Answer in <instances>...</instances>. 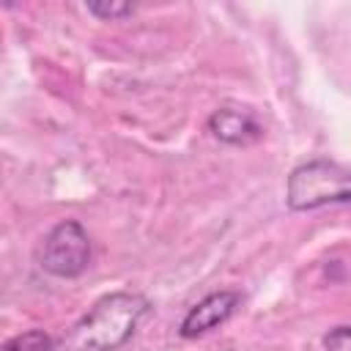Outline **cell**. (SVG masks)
Segmentation results:
<instances>
[{"label":"cell","instance_id":"1","mask_svg":"<svg viewBox=\"0 0 351 351\" xmlns=\"http://www.w3.org/2000/svg\"><path fill=\"white\" fill-rule=\"evenodd\" d=\"M148 313L151 302L143 293H107L77 321V326L55 346V351H115L137 332Z\"/></svg>","mask_w":351,"mask_h":351},{"label":"cell","instance_id":"2","mask_svg":"<svg viewBox=\"0 0 351 351\" xmlns=\"http://www.w3.org/2000/svg\"><path fill=\"white\" fill-rule=\"evenodd\" d=\"M285 203L293 211H313L321 206L351 203V167L329 159H310L288 176Z\"/></svg>","mask_w":351,"mask_h":351},{"label":"cell","instance_id":"3","mask_svg":"<svg viewBox=\"0 0 351 351\" xmlns=\"http://www.w3.org/2000/svg\"><path fill=\"white\" fill-rule=\"evenodd\" d=\"M90 261V239L77 219L58 222L38 250V263L55 277H80Z\"/></svg>","mask_w":351,"mask_h":351},{"label":"cell","instance_id":"4","mask_svg":"<svg viewBox=\"0 0 351 351\" xmlns=\"http://www.w3.org/2000/svg\"><path fill=\"white\" fill-rule=\"evenodd\" d=\"M241 296L236 291H217V293H208L206 299H200L195 307H189V313L184 315L181 326H178V335L184 340H195L211 329H217L219 324H225L236 307H239Z\"/></svg>","mask_w":351,"mask_h":351},{"label":"cell","instance_id":"5","mask_svg":"<svg viewBox=\"0 0 351 351\" xmlns=\"http://www.w3.org/2000/svg\"><path fill=\"white\" fill-rule=\"evenodd\" d=\"M208 129L217 140L228 143V145H252L263 137L261 123L239 107H219L211 112L208 118Z\"/></svg>","mask_w":351,"mask_h":351},{"label":"cell","instance_id":"6","mask_svg":"<svg viewBox=\"0 0 351 351\" xmlns=\"http://www.w3.org/2000/svg\"><path fill=\"white\" fill-rule=\"evenodd\" d=\"M3 351H55V340L44 329H30V332L11 337L3 346Z\"/></svg>","mask_w":351,"mask_h":351},{"label":"cell","instance_id":"7","mask_svg":"<svg viewBox=\"0 0 351 351\" xmlns=\"http://www.w3.org/2000/svg\"><path fill=\"white\" fill-rule=\"evenodd\" d=\"M85 8L99 19H123L134 11L129 3H85Z\"/></svg>","mask_w":351,"mask_h":351},{"label":"cell","instance_id":"8","mask_svg":"<svg viewBox=\"0 0 351 351\" xmlns=\"http://www.w3.org/2000/svg\"><path fill=\"white\" fill-rule=\"evenodd\" d=\"M326 351H351V326H335L324 335Z\"/></svg>","mask_w":351,"mask_h":351}]
</instances>
